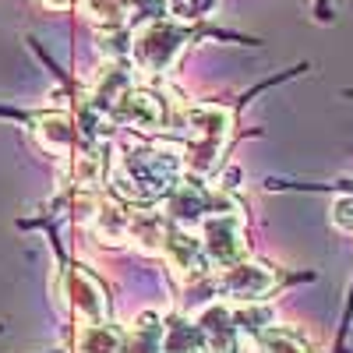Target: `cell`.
<instances>
[{
    "label": "cell",
    "mask_w": 353,
    "mask_h": 353,
    "mask_svg": "<svg viewBox=\"0 0 353 353\" xmlns=\"http://www.w3.org/2000/svg\"><path fill=\"white\" fill-rule=\"evenodd\" d=\"M258 350L261 353H311L301 336H293L286 329H265L258 336Z\"/></svg>",
    "instance_id": "obj_16"
},
{
    "label": "cell",
    "mask_w": 353,
    "mask_h": 353,
    "mask_svg": "<svg viewBox=\"0 0 353 353\" xmlns=\"http://www.w3.org/2000/svg\"><path fill=\"white\" fill-rule=\"evenodd\" d=\"M219 286H223V293H230L233 301L258 304V301H265V297L276 290V272H272L265 261H248V258H241V261L226 265V269L219 272Z\"/></svg>",
    "instance_id": "obj_4"
},
{
    "label": "cell",
    "mask_w": 353,
    "mask_h": 353,
    "mask_svg": "<svg viewBox=\"0 0 353 353\" xmlns=\"http://www.w3.org/2000/svg\"><path fill=\"white\" fill-rule=\"evenodd\" d=\"M117 117L124 124H134L141 131H159L166 124V106L156 92H145V88H134V92H124L121 103H117Z\"/></svg>",
    "instance_id": "obj_9"
},
{
    "label": "cell",
    "mask_w": 353,
    "mask_h": 353,
    "mask_svg": "<svg viewBox=\"0 0 353 353\" xmlns=\"http://www.w3.org/2000/svg\"><path fill=\"white\" fill-rule=\"evenodd\" d=\"M198 329L205 336V346H212L216 353H233V321H230L226 307H219V304L205 307L198 318Z\"/></svg>",
    "instance_id": "obj_11"
},
{
    "label": "cell",
    "mask_w": 353,
    "mask_h": 353,
    "mask_svg": "<svg viewBox=\"0 0 353 353\" xmlns=\"http://www.w3.org/2000/svg\"><path fill=\"white\" fill-rule=\"evenodd\" d=\"M332 226L343 233H353V194H339L332 201Z\"/></svg>",
    "instance_id": "obj_17"
},
{
    "label": "cell",
    "mask_w": 353,
    "mask_h": 353,
    "mask_svg": "<svg viewBox=\"0 0 353 353\" xmlns=\"http://www.w3.org/2000/svg\"><path fill=\"white\" fill-rule=\"evenodd\" d=\"M230 110L194 106L188 113V163L194 173H209L219 163V152L230 138Z\"/></svg>",
    "instance_id": "obj_2"
},
{
    "label": "cell",
    "mask_w": 353,
    "mask_h": 353,
    "mask_svg": "<svg viewBox=\"0 0 353 353\" xmlns=\"http://www.w3.org/2000/svg\"><path fill=\"white\" fill-rule=\"evenodd\" d=\"M201 248L209 261L223 269L244 258V219L241 212H212L201 219Z\"/></svg>",
    "instance_id": "obj_3"
},
{
    "label": "cell",
    "mask_w": 353,
    "mask_h": 353,
    "mask_svg": "<svg viewBox=\"0 0 353 353\" xmlns=\"http://www.w3.org/2000/svg\"><path fill=\"white\" fill-rule=\"evenodd\" d=\"M128 237H131V241L138 244V251H145V254H163V248H166V223H163L159 212H134Z\"/></svg>",
    "instance_id": "obj_12"
},
{
    "label": "cell",
    "mask_w": 353,
    "mask_h": 353,
    "mask_svg": "<svg viewBox=\"0 0 353 353\" xmlns=\"http://www.w3.org/2000/svg\"><path fill=\"white\" fill-rule=\"evenodd\" d=\"M78 353H124V332L110 321H85L74 336Z\"/></svg>",
    "instance_id": "obj_10"
},
{
    "label": "cell",
    "mask_w": 353,
    "mask_h": 353,
    "mask_svg": "<svg viewBox=\"0 0 353 353\" xmlns=\"http://www.w3.org/2000/svg\"><path fill=\"white\" fill-rule=\"evenodd\" d=\"M166 261H170V269L181 276V279H198L205 272V265H209V258H205V248L201 241H194L191 233L184 230H170L166 233V248H163Z\"/></svg>",
    "instance_id": "obj_8"
},
{
    "label": "cell",
    "mask_w": 353,
    "mask_h": 353,
    "mask_svg": "<svg viewBox=\"0 0 353 353\" xmlns=\"http://www.w3.org/2000/svg\"><path fill=\"white\" fill-rule=\"evenodd\" d=\"M36 134L43 141V149L50 152H71L74 149V128L64 113H46L36 121Z\"/></svg>",
    "instance_id": "obj_13"
},
{
    "label": "cell",
    "mask_w": 353,
    "mask_h": 353,
    "mask_svg": "<svg viewBox=\"0 0 353 353\" xmlns=\"http://www.w3.org/2000/svg\"><path fill=\"white\" fill-rule=\"evenodd\" d=\"M163 339H166V325L156 311H145L134 321V332H131V346L128 353H163Z\"/></svg>",
    "instance_id": "obj_14"
},
{
    "label": "cell",
    "mask_w": 353,
    "mask_h": 353,
    "mask_svg": "<svg viewBox=\"0 0 353 353\" xmlns=\"http://www.w3.org/2000/svg\"><path fill=\"white\" fill-rule=\"evenodd\" d=\"M64 297H68V307L81 321H106V290L96 276H88L78 265L64 279Z\"/></svg>",
    "instance_id": "obj_5"
},
{
    "label": "cell",
    "mask_w": 353,
    "mask_h": 353,
    "mask_svg": "<svg viewBox=\"0 0 353 353\" xmlns=\"http://www.w3.org/2000/svg\"><path fill=\"white\" fill-rule=\"evenodd\" d=\"M181 176V152L176 149H131L113 170V184L131 201H156Z\"/></svg>",
    "instance_id": "obj_1"
},
{
    "label": "cell",
    "mask_w": 353,
    "mask_h": 353,
    "mask_svg": "<svg viewBox=\"0 0 353 353\" xmlns=\"http://www.w3.org/2000/svg\"><path fill=\"white\" fill-rule=\"evenodd\" d=\"M163 353H205V336H201V329H191V325H184V321L166 325Z\"/></svg>",
    "instance_id": "obj_15"
},
{
    "label": "cell",
    "mask_w": 353,
    "mask_h": 353,
    "mask_svg": "<svg viewBox=\"0 0 353 353\" xmlns=\"http://www.w3.org/2000/svg\"><path fill=\"white\" fill-rule=\"evenodd\" d=\"M176 50H181V32H176L173 25H163V21L145 28V32L138 36V43H134V57H138V64L145 71H163L173 61Z\"/></svg>",
    "instance_id": "obj_6"
},
{
    "label": "cell",
    "mask_w": 353,
    "mask_h": 353,
    "mask_svg": "<svg viewBox=\"0 0 353 353\" xmlns=\"http://www.w3.org/2000/svg\"><path fill=\"white\" fill-rule=\"evenodd\" d=\"M81 219L96 230V237H99L103 244H124L128 233H131V216H128L117 201H106V198L85 201Z\"/></svg>",
    "instance_id": "obj_7"
},
{
    "label": "cell",
    "mask_w": 353,
    "mask_h": 353,
    "mask_svg": "<svg viewBox=\"0 0 353 353\" xmlns=\"http://www.w3.org/2000/svg\"><path fill=\"white\" fill-rule=\"evenodd\" d=\"M46 4H50V8H71L74 0H46Z\"/></svg>",
    "instance_id": "obj_18"
}]
</instances>
